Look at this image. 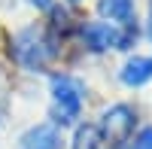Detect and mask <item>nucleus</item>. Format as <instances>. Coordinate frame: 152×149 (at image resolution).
<instances>
[{"mask_svg":"<svg viewBox=\"0 0 152 149\" xmlns=\"http://www.w3.org/2000/svg\"><path fill=\"white\" fill-rule=\"evenodd\" d=\"M149 12H152V9H149ZM149 28H152V15H149Z\"/></svg>","mask_w":152,"mask_h":149,"instance_id":"9b49d317","label":"nucleus"},{"mask_svg":"<svg viewBox=\"0 0 152 149\" xmlns=\"http://www.w3.org/2000/svg\"><path fill=\"white\" fill-rule=\"evenodd\" d=\"M149 79H152V58L134 55L128 64L122 67V82L131 85V88H140V85H146Z\"/></svg>","mask_w":152,"mask_h":149,"instance_id":"0eeeda50","label":"nucleus"},{"mask_svg":"<svg viewBox=\"0 0 152 149\" xmlns=\"http://www.w3.org/2000/svg\"><path fill=\"white\" fill-rule=\"evenodd\" d=\"M113 149H125V146H113Z\"/></svg>","mask_w":152,"mask_h":149,"instance_id":"f8f14e48","label":"nucleus"},{"mask_svg":"<svg viewBox=\"0 0 152 149\" xmlns=\"http://www.w3.org/2000/svg\"><path fill=\"white\" fill-rule=\"evenodd\" d=\"M104 137H100V128L91 125V122H85V125L76 128L73 134V149H100Z\"/></svg>","mask_w":152,"mask_h":149,"instance_id":"6e6552de","label":"nucleus"},{"mask_svg":"<svg viewBox=\"0 0 152 149\" xmlns=\"http://www.w3.org/2000/svg\"><path fill=\"white\" fill-rule=\"evenodd\" d=\"M134 149H152V128H143L134 140Z\"/></svg>","mask_w":152,"mask_h":149,"instance_id":"1a4fd4ad","label":"nucleus"},{"mask_svg":"<svg viewBox=\"0 0 152 149\" xmlns=\"http://www.w3.org/2000/svg\"><path fill=\"white\" fill-rule=\"evenodd\" d=\"M52 122L55 125H73L79 119V110H82V82L67 76V73H55L52 76Z\"/></svg>","mask_w":152,"mask_h":149,"instance_id":"f257e3e1","label":"nucleus"},{"mask_svg":"<svg viewBox=\"0 0 152 149\" xmlns=\"http://www.w3.org/2000/svg\"><path fill=\"white\" fill-rule=\"evenodd\" d=\"M70 3H79V0H70Z\"/></svg>","mask_w":152,"mask_h":149,"instance_id":"ddd939ff","label":"nucleus"},{"mask_svg":"<svg viewBox=\"0 0 152 149\" xmlns=\"http://www.w3.org/2000/svg\"><path fill=\"white\" fill-rule=\"evenodd\" d=\"M52 55H55L52 43H49L40 31H34V28L21 31L15 40H12V58H15L21 67H28V70H43Z\"/></svg>","mask_w":152,"mask_h":149,"instance_id":"f03ea898","label":"nucleus"},{"mask_svg":"<svg viewBox=\"0 0 152 149\" xmlns=\"http://www.w3.org/2000/svg\"><path fill=\"white\" fill-rule=\"evenodd\" d=\"M18 149H61V134L49 122L34 125L18 137Z\"/></svg>","mask_w":152,"mask_h":149,"instance_id":"39448f33","label":"nucleus"},{"mask_svg":"<svg viewBox=\"0 0 152 149\" xmlns=\"http://www.w3.org/2000/svg\"><path fill=\"white\" fill-rule=\"evenodd\" d=\"M97 12L122 28H134V0H97Z\"/></svg>","mask_w":152,"mask_h":149,"instance_id":"423d86ee","label":"nucleus"},{"mask_svg":"<svg viewBox=\"0 0 152 149\" xmlns=\"http://www.w3.org/2000/svg\"><path fill=\"white\" fill-rule=\"evenodd\" d=\"M34 9H52V0H28Z\"/></svg>","mask_w":152,"mask_h":149,"instance_id":"9d476101","label":"nucleus"},{"mask_svg":"<svg viewBox=\"0 0 152 149\" xmlns=\"http://www.w3.org/2000/svg\"><path fill=\"white\" fill-rule=\"evenodd\" d=\"M134 28H116L107 21H91L82 24V43L91 52H107V49H131L134 46Z\"/></svg>","mask_w":152,"mask_h":149,"instance_id":"7ed1b4c3","label":"nucleus"},{"mask_svg":"<svg viewBox=\"0 0 152 149\" xmlns=\"http://www.w3.org/2000/svg\"><path fill=\"white\" fill-rule=\"evenodd\" d=\"M134 110L128 104H116V107H110L104 116H100V137H104L110 146H125V140L131 137V131H134Z\"/></svg>","mask_w":152,"mask_h":149,"instance_id":"20e7f679","label":"nucleus"}]
</instances>
